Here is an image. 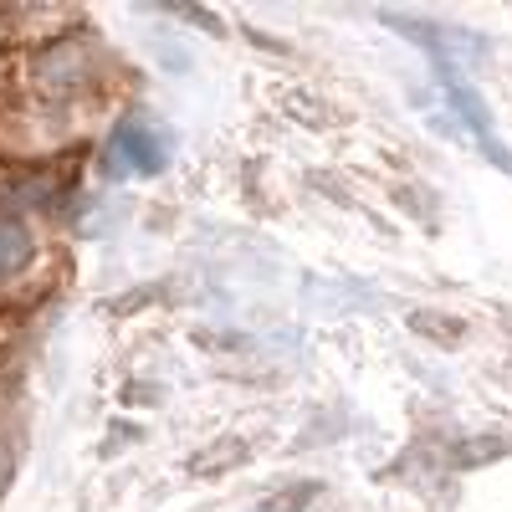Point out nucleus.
Instances as JSON below:
<instances>
[{
    "label": "nucleus",
    "mask_w": 512,
    "mask_h": 512,
    "mask_svg": "<svg viewBox=\"0 0 512 512\" xmlns=\"http://www.w3.org/2000/svg\"><path fill=\"white\" fill-rule=\"evenodd\" d=\"M108 169L113 175H159L164 169V159H169V149H164V134L154 123H144V118H128L118 134H113V149H108Z\"/></svg>",
    "instance_id": "1"
},
{
    "label": "nucleus",
    "mask_w": 512,
    "mask_h": 512,
    "mask_svg": "<svg viewBox=\"0 0 512 512\" xmlns=\"http://www.w3.org/2000/svg\"><path fill=\"white\" fill-rule=\"evenodd\" d=\"M88 72H93V57H88V41L82 36L52 41V47L41 52V62H36V82H41V93H52V98L77 93L82 82H88Z\"/></svg>",
    "instance_id": "2"
},
{
    "label": "nucleus",
    "mask_w": 512,
    "mask_h": 512,
    "mask_svg": "<svg viewBox=\"0 0 512 512\" xmlns=\"http://www.w3.org/2000/svg\"><path fill=\"white\" fill-rule=\"evenodd\" d=\"M26 262H31V231L11 216H0V282L26 272Z\"/></svg>",
    "instance_id": "3"
},
{
    "label": "nucleus",
    "mask_w": 512,
    "mask_h": 512,
    "mask_svg": "<svg viewBox=\"0 0 512 512\" xmlns=\"http://www.w3.org/2000/svg\"><path fill=\"white\" fill-rule=\"evenodd\" d=\"M512 451V441H502V436H477V441H461V446H451V466H461V472H472V466H487L492 456H507Z\"/></svg>",
    "instance_id": "4"
},
{
    "label": "nucleus",
    "mask_w": 512,
    "mask_h": 512,
    "mask_svg": "<svg viewBox=\"0 0 512 512\" xmlns=\"http://www.w3.org/2000/svg\"><path fill=\"white\" fill-rule=\"evenodd\" d=\"M410 328L420 333V338H431V344H441V349H456L461 344V323L456 318H446V313H410Z\"/></svg>",
    "instance_id": "5"
},
{
    "label": "nucleus",
    "mask_w": 512,
    "mask_h": 512,
    "mask_svg": "<svg viewBox=\"0 0 512 512\" xmlns=\"http://www.w3.org/2000/svg\"><path fill=\"white\" fill-rule=\"evenodd\" d=\"M241 461H246V446H241V441H221V451H200V456L190 461V472H195V477H205V472L216 477V472H226V466H241Z\"/></svg>",
    "instance_id": "6"
},
{
    "label": "nucleus",
    "mask_w": 512,
    "mask_h": 512,
    "mask_svg": "<svg viewBox=\"0 0 512 512\" xmlns=\"http://www.w3.org/2000/svg\"><path fill=\"white\" fill-rule=\"evenodd\" d=\"M318 492H323V482H297L292 492H272L262 502V512H303L308 502H318Z\"/></svg>",
    "instance_id": "7"
},
{
    "label": "nucleus",
    "mask_w": 512,
    "mask_h": 512,
    "mask_svg": "<svg viewBox=\"0 0 512 512\" xmlns=\"http://www.w3.org/2000/svg\"><path fill=\"white\" fill-rule=\"evenodd\" d=\"M6 482H11V456H6V446H0V492H6Z\"/></svg>",
    "instance_id": "8"
}]
</instances>
